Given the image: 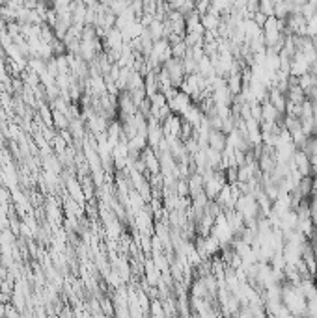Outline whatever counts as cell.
Segmentation results:
<instances>
[{
  "mask_svg": "<svg viewBox=\"0 0 317 318\" xmlns=\"http://www.w3.org/2000/svg\"><path fill=\"white\" fill-rule=\"evenodd\" d=\"M41 2H54V0H41Z\"/></svg>",
  "mask_w": 317,
  "mask_h": 318,
  "instance_id": "6da1fadb",
  "label": "cell"
},
{
  "mask_svg": "<svg viewBox=\"0 0 317 318\" xmlns=\"http://www.w3.org/2000/svg\"><path fill=\"white\" fill-rule=\"evenodd\" d=\"M99 2H107V0H99Z\"/></svg>",
  "mask_w": 317,
  "mask_h": 318,
  "instance_id": "7a4b0ae2",
  "label": "cell"
}]
</instances>
